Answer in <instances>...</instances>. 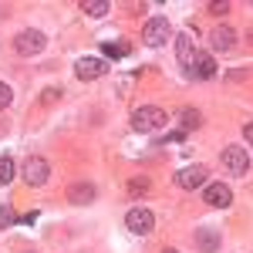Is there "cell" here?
<instances>
[{
    "instance_id": "obj_13",
    "label": "cell",
    "mask_w": 253,
    "mask_h": 253,
    "mask_svg": "<svg viewBox=\"0 0 253 253\" xmlns=\"http://www.w3.org/2000/svg\"><path fill=\"white\" fill-rule=\"evenodd\" d=\"M68 199H71V203H91V199H95V186H91V182H71V189H68Z\"/></svg>"
},
{
    "instance_id": "obj_1",
    "label": "cell",
    "mask_w": 253,
    "mask_h": 253,
    "mask_svg": "<svg viewBox=\"0 0 253 253\" xmlns=\"http://www.w3.org/2000/svg\"><path fill=\"white\" fill-rule=\"evenodd\" d=\"M132 128L135 132H159V128H166V112L156 105H142L132 112Z\"/></svg>"
},
{
    "instance_id": "obj_9",
    "label": "cell",
    "mask_w": 253,
    "mask_h": 253,
    "mask_svg": "<svg viewBox=\"0 0 253 253\" xmlns=\"http://www.w3.org/2000/svg\"><path fill=\"white\" fill-rule=\"evenodd\" d=\"M206 203H210L213 210H226V206L233 203L230 186H226V182H210V186H206Z\"/></svg>"
},
{
    "instance_id": "obj_6",
    "label": "cell",
    "mask_w": 253,
    "mask_h": 253,
    "mask_svg": "<svg viewBox=\"0 0 253 253\" xmlns=\"http://www.w3.org/2000/svg\"><path fill=\"white\" fill-rule=\"evenodd\" d=\"M125 226L132 230V233H138V236H145V233H152V226H156V219H152V213L149 210H128V216H125Z\"/></svg>"
},
{
    "instance_id": "obj_14",
    "label": "cell",
    "mask_w": 253,
    "mask_h": 253,
    "mask_svg": "<svg viewBox=\"0 0 253 253\" xmlns=\"http://www.w3.org/2000/svg\"><path fill=\"white\" fill-rule=\"evenodd\" d=\"M196 247L203 253H216L219 250V233H216V230H199V233H196Z\"/></svg>"
},
{
    "instance_id": "obj_23",
    "label": "cell",
    "mask_w": 253,
    "mask_h": 253,
    "mask_svg": "<svg viewBox=\"0 0 253 253\" xmlns=\"http://www.w3.org/2000/svg\"><path fill=\"white\" fill-rule=\"evenodd\" d=\"M213 14H230V3H210Z\"/></svg>"
},
{
    "instance_id": "obj_16",
    "label": "cell",
    "mask_w": 253,
    "mask_h": 253,
    "mask_svg": "<svg viewBox=\"0 0 253 253\" xmlns=\"http://www.w3.org/2000/svg\"><path fill=\"white\" fill-rule=\"evenodd\" d=\"M14 172H17V169H14V159L0 156V186H7V182L14 179Z\"/></svg>"
},
{
    "instance_id": "obj_21",
    "label": "cell",
    "mask_w": 253,
    "mask_h": 253,
    "mask_svg": "<svg viewBox=\"0 0 253 253\" xmlns=\"http://www.w3.org/2000/svg\"><path fill=\"white\" fill-rule=\"evenodd\" d=\"M145 182H149V179H132V186H128V189H132V193H149V186H145Z\"/></svg>"
},
{
    "instance_id": "obj_5",
    "label": "cell",
    "mask_w": 253,
    "mask_h": 253,
    "mask_svg": "<svg viewBox=\"0 0 253 253\" xmlns=\"http://www.w3.org/2000/svg\"><path fill=\"white\" fill-rule=\"evenodd\" d=\"M219 162H223L226 172H233V175H243L250 169V156H247V149H240V145H226L223 156H219Z\"/></svg>"
},
{
    "instance_id": "obj_25",
    "label": "cell",
    "mask_w": 253,
    "mask_h": 253,
    "mask_svg": "<svg viewBox=\"0 0 253 253\" xmlns=\"http://www.w3.org/2000/svg\"><path fill=\"white\" fill-rule=\"evenodd\" d=\"M162 253H179V250H172V247H169V250H162Z\"/></svg>"
},
{
    "instance_id": "obj_10",
    "label": "cell",
    "mask_w": 253,
    "mask_h": 253,
    "mask_svg": "<svg viewBox=\"0 0 253 253\" xmlns=\"http://www.w3.org/2000/svg\"><path fill=\"white\" fill-rule=\"evenodd\" d=\"M108 68H105V61L101 58H81L78 64H75V75H78L81 81H95V78H101Z\"/></svg>"
},
{
    "instance_id": "obj_11",
    "label": "cell",
    "mask_w": 253,
    "mask_h": 253,
    "mask_svg": "<svg viewBox=\"0 0 253 253\" xmlns=\"http://www.w3.org/2000/svg\"><path fill=\"white\" fill-rule=\"evenodd\" d=\"M189 75H193L196 81H210L216 75V61H213V54H196V61L186 68Z\"/></svg>"
},
{
    "instance_id": "obj_4",
    "label": "cell",
    "mask_w": 253,
    "mask_h": 253,
    "mask_svg": "<svg viewBox=\"0 0 253 253\" xmlns=\"http://www.w3.org/2000/svg\"><path fill=\"white\" fill-rule=\"evenodd\" d=\"M169 34H172L169 20H166V17H152L149 24H145V31H142V41H145L149 47H166Z\"/></svg>"
},
{
    "instance_id": "obj_3",
    "label": "cell",
    "mask_w": 253,
    "mask_h": 253,
    "mask_svg": "<svg viewBox=\"0 0 253 253\" xmlns=\"http://www.w3.org/2000/svg\"><path fill=\"white\" fill-rule=\"evenodd\" d=\"M20 175H24V182H27V186H44V182H47V175H51V166H47V159H41V156H27Z\"/></svg>"
},
{
    "instance_id": "obj_8",
    "label": "cell",
    "mask_w": 253,
    "mask_h": 253,
    "mask_svg": "<svg viewBox=\"0 0 253 253\" xmlns=\"http://www.w3.org/2000/svg\"><path fill=\"white\" fill-rule=\"evenodd\" d=\"M206 166H186V169H179L175 172V182L182 186V189H199L203 182H206Z\"/></svg>"
},
{
    "instance_id": "obj_12",
    "label": "cell",
    "mask_w": 253,
    "mask_h": 253,
    "mask_svg": "<svg viewBox=\"0 0 253 253\" xmlns=\"http://www.w3.org/2000/svg\"><path fill=\"white\" fill-rule=\"evenodd\" d=\"M210 44H213V51H233V47H236L233 27H226V24L213 27V34H210Z\"/></svg>"
},
{
    "instance_id": "obj_19",
    "label": "cell",
    "mask_w": 253,
    "mask_h": 253,
    "mask_svg": "<svg viewBox=\"0 0 253 253\" xmlns=\"http://www.w3.org/2000/svg\"><path fill=\"white\" fill-rule=\"evenodd\" d=\"M199 122H203V118H199V112H193V108H186V112H182V125H186V128H196Z\"/></svg>"
},
{
    "instance_id": "obj_2",
    "label": "cell",
    "mask_w": 253,
    "mask_h": 253,
    "mask_svg": "<svg viewBox=\"0 0 253 253\" xmlns=\"http://www.w3.org/2000/svg\"><path fill=\"white\" fill-rule=\"evenodd\" d=\"M44 44H47V38L31 27V31H20L17 38H14V51H17L20 58H34V54L44 51Z\"/></svg>"
},
{
    "instance_id": "obj_22",
    "label": "cell",
    "mask_w": 253,
    "mask_h": 253,
    "mask_svg": "<svg viewBox=\"0 0 253 253\" xmlns=\"http://www.w3.org/2000/svg\"><path fill=\"white\" fill-rule=\"evenodd\" d=\"M61 95V88H47V91H44V95H41V101H54V98Z\"/></svg>"
},
{
    "instance_id": "obj_24",
    "label": "cell",
    "mask_w": 253,
    "mask_h": 253,
    "mask_svg": "<svg viewBox=\"0 0 253 253\" xmlns=\"http://www.w3.org/2000/svg\"><path fill=\"white\" fill-rule=\"evenodd\" d=\"M243 135H247V142H250V145H253V122H250V125H247V128H243Z\"/></svg>"
},
{
    "instance_id": "obj_17",
    "label": "cell",
    "mask_w": 253,
    "mask_h": 253,
    "mask_svg": "<svg viewBox=\"0 0 253 253\" xmlns=\"http://www.w3.org/2000/svg\"><path fill=\"white\" fill-rule=\"evenodd\" d=\"M81 10H84V14H91V17H101V14H108V3H105V0H84V3H81Z\"/></svg>"
},
{
    "instance_id": "obj_18",
    "label": "cell",
    "mask_w": 253,
    "mask_h": 253,
    "mask_svg": "<svg viewBox=\"0 0 253 253\" xmlns=\"http://www.w3.org/2000/svg\"><path fill=\"white\" fill-rule=\"evenodd\" d=\"M10 101H14L10 84H3V81H0V112H3V108H10Z\"/></svg>"
},
{
    "instance_id": "obj_15",
    "label": "cell",
    "mask_w": 253,
    "mask_h": 253,
    "mask_svg": "<svg viewBox=\"0 0 253 253\" xmlns=\"http://www.w3.org/2000/svg\"><path fill=\"white\" fill-rule=\"evenodd\" d=\"M128 51H132L128 41H108V44H105V54H108V58H125Z\"/></svg>"
},
{
    "instance_id": "obj_20",
    "label": "cell",
    "mask_w": 253,
    "mask_h": 253,
    "mask_svg": "<svg viewBox=\"0 0 253 253\" xmlns=\"http://www.w3.org/2000/svg\"><path fill=\"white\" fill-rule=\"evenodd\" d=\"M14 219H17V216H14V210H10V206H0V230H3V226H10Z\"/></svg>"
},
{
    "instance_id": "obj_7",
    "label": "cell",
    "mask_w": 253,
    "mask_h": 253,
    "mask_svg": "<svg viewBox=\"0 0 253 253\" xmlns=\"http://www.w3.org/2000/svg\"><path fill=\"white\" fill-rule=\"evenodd\" d=\"M196 54H199V51H196L193 34H189V31L175 34V58H179V64H182V68H189V64L196 61Z\"/></svg>"
}]
</instances>
